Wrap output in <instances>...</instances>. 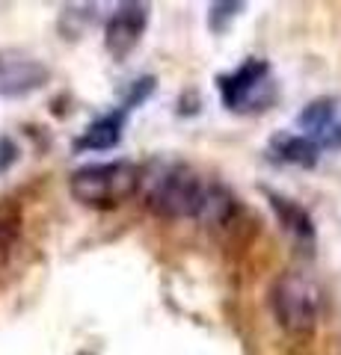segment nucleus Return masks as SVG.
<instances>
[{
	"label": "nucleus",
	"instance_id": "1",
	"mask_svg": "<svg viewBox=\"0 0 341 355\" xmlns=\"http://www.w3.org/2000/svg\"><path fill=\"white\" fill-rule=\"evenodd\" d=\"M142 184L149 210L163 219L223 222L235 210V198L223 187L184 163H163Z\"/></svg>",
	"mask_w": 341,
	"mask_h": 355
},
{
	"label": "nucleus",
	"instance_id": "2",
	"mask_svg": "<svg viewBox=\"0 0 341 355\" xmlns=\"http://www.w3.org/2000/svg\"><path fill=\"white\" fill-rule=\"evenodd\" d=\"M146 181V172L131 160H113V163H90L81 166L69 175V193L74 202L86 207H119Z\"/></svg>",
	"mask_w": 341,
	"mask_h": 355
},
{
	"label": "nucleus",
	"instance_id": "3",
	"mask_svg": "<svg viewBox=\"0 0 341 355\" xmlns=\"http://www.w3.org/2000/svg\"><path fill=\"white\" fill-rule=\"evenodd\" d=\"M270 308L276 323L294 338H306L315 331L317 311H321V293L315 282L303 272H285L276 279L270 291Z\"/></svg>",
	"mask_w": 341,
	"mask_h": 355
},
{
	"label": "nucleus",
	"instance_id": "4",
	"mask_svg": "<svg viewBox=\"0 0 341 355\" xmlns=\"http://www.w3.org/2000/svg\"><path fill=\"white\" fill-rule=\"evenodd\" d=\"M217 89H219V98H223V107L235 110V113L264 110L273 101V95H276L270 80V62L258 57H249L232 74H219Z\"/></svg>",
	"mask_w": 341,
	"mask_h": 355
},
{
	"label": "nucleus",
	"instance_id": "5",
	"mask_svg": "<svg viewBox=\"0 0 341 355\" xmlns=\"http://www.w3.org/2000/svg\"><path fill=\"white\" fill-rule=\"evenodd\" d=\"M149 3H119L104 24V48L116 62L128 60L149 27Z\"/></svg>",
	"mask_w": 341,
	"mask_h": 355
},
{
	"label": "nucleus",
	"instance_id": "6",
	"mask_svg": "<svg viewBox=\"0 0 341 355\" xmlns=\"http://www.w3.org/2000/svg\"><path fill=\"white\" fill-rule=\"evenodd\" d=\"M51 80V69L21 51H0V98H27Z\"/></svg>",
	"mask_w": 341,
	"mask_h": 355
},
{
	"label": "nucleus",
	"instance_id": "7",
	"mask_svg": "<svg viewBox=\"0 0 341 355\" xmlns=\"http://www.w3.org/2000/svg\"><path fill=\"white\" fill-rule=\"evenodd\" d=\"M297 128L303 137L315 139L324 148H341V107L338 98H315L312 104H306L297 116Z\"/></svg>",
	"mask_w": 341,
	"mask_h": 355
},
{
	"label": "nucleus",
	"instance_id": "8",
	"mask_svg": "<svg viewBox=\"0 0 341 355\" xmlns=\"http://www.w3.org/2000/svg\"><path fill=\"white\" fill-rule=\"evenodd\" d=\"M125 119H128V110H110V113L98 116L95 121L86 125V130L74 139V151L83 154V151H110L122 142V130H125Z\"/></svg>",
	"mask_w": 341,
	"mask_h": 355
},
{
	"label": "nucleus",
	"instance_id": "9",
	"mask_svg": "<svg viewBox=\"0 0 341 355\" xmlns=\"http://www.w3.org/2000/svg\"><path fill=\"white\" fill-rule=\"evenodd\" d=\"M267 154H270L273 160H279V163L312 169V166L317 163V157H321V146H317L315 139L303 137V133H288V130H282V133H276V137L270 139Z\"/></svg>",
	"mask_w": 341,
	"mask_h": 355
},
{
	"label": "nucleus",
	"instance_id": "10",
	"mask_svg": "<svg viewBox=\"0 0 341 355\" xmlns=\"http://www.w3.org/2000/svg\"><path fill=\"white\" fill-rule=\"evenodd\" d=\"M267 198H270V207L273 214H276V219L282 222V228L288 231V234L303 243V246H315V225H312V216L306 214V210L291 202V198H285L279 193H270L267 190Z\"/></svg>",
	"mask_w": 341,
	"mask_h": 355
},
{
	"label": "nucleus",
	"instance_id": "11",
	"mask_svg": "<svg viewBox=\"0 0 341 355\" xmlns=\"http://www.w3.org/2000/svg\"><path fill=\"white\" fill-rule=\"evenodd\" d=\"M240 9H244V3H211L208 6V24H211L214 33H223L228 21H235L240 15Z\"/></svg>",
	"mask_w": 341,
	"mask_h": 355
},
{
	"label": "nucleus",
	"instance_id": "12",
	"mask_svg": "<svg viewBox=\"0 0 341 355\" xmlns=\"http://www.w3.org/2000/svg\"><path fill=\"white\" fill-rule=\"evenodd\" d=\"M151 89H155V77H140V80H134V86L128 89V95H125V101H122V110H134L140 107L146 98L151 95Z\"/></svg>",
	"mask_w": 341,
	"mask_h": 355
},
{
	"label": "nucleus",
	"instance_id": "13",
	"mask_svg": "<svg viewBox=\"0 0 341 355\" xmlns=\"http://www.w3.org/2000/svg\"><path fill=\"white\" fill-rule=\"evenodd\" d=\"M18 146H15V142L13 139H9V137H0V175H3V172H9V169H13V166L18 163Z\"/></svg>",
	"mask_w": 341,
	"mask_h": 355
}]
</instances>
